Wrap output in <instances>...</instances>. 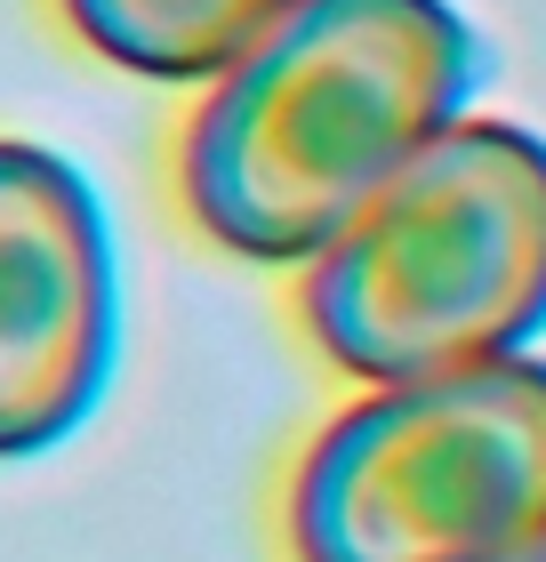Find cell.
Masks as SVG:
<instances>
[{"label":"cell","mask_w":546,"mask_h":562,"mask_svg":"<svg viewBox=\"0 0 546 562\" xmlns=\"http://www.w3.org/2000/svg\"><path fill=\"white\" fill-rule=\"evenodd\" d=\"M458 0H290L177 137V193L218 249L314 266L482 89Z\"/></svg>","instance_id":"1"},{"label":"cell","mask_w":546,"mask_h":562,"mask_svg":"<svg viewBox=\"0 0 546 562\" xmlns=\"http://www.w3.org/2000/svg\"><path fill=\"white\" fill-rule=\"evenodd\" d=\"M305 329L361 386H410L523 353L546 329V137L442 130L314 266Z\"/></svg>","instance_id":"2"},{"label":"cell","mask_w":546,"mask_h":562,"mask_svg":"<svg viewBox=\"0 0 546 562\" xmlns=\"http://www.w3.org/2000/svg\"><path fill=\"white\" fill-rule=\"evenodd\" d=\"M546 539V353L370 386L290 482L298 562H514Z\"/></svg>","instance_id":"3"},{"label":"cell","mask_w":546,"mask_h":562,"mask_svg":"<svg viewBox=\"0 0 546 562\" xmlns=\"http://www.w3.org/2000/svg\"><path fill=\"white\" fill-rule=\"evenodd\" d=\"M121 370V249L57 145L0 137V467L73 442Z\"/></svg>","instance_id":"4"},{"label":"cell","mask_w":546,"mask_h":562,"mask_svg":"<svg viewBox=\"0 0 546 562\" xmlns=\"http://www.w3.org/2000/svg\"><path fill=\"white\" fill-rule=\"evenodd\" d=\"M290 0H57L73 41L137 81L210 89Z\"/></svg>","instance_id":"5"},{"label":"cell","mask_w":546,"mask_h":562,"mask_svg":"<svg viewBox=\"0 0 546 562\" xmlns=\"http://www.w3.org/2000/svg\"><path fill=\"white\" fill-rule=\"evenodd\" d=\"M514 562H546V539H538V547H523V554H514Z\"/></svg>","instance_id":"6"}]
</instances>
